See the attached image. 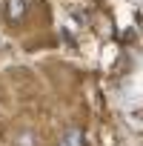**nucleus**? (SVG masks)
Here are the masks:
<instances>
[{
    "instance_id": "nucleus-2",
    "label": "nucleus",
    "mask_w": 143,
    "mask_h": 146,
    "mask_svg": "<svg viewBox=\"0 0 143 146\" xmlns=\"http://www.w3.org/2000/svg\"><path fill=\"white\" fill-rule=\"evenodd\" d=\"M15 146H37V135L32 129H20L15 135Z\"/></svg>"
},
{
    "instance_id": "nucleus-3",
    "label": "nucleus",
    "mask_w": 143,
    "mask_h": 146,
    "mask_svg": "<svg viewBox=\"0 0 143 146\" xmlns=\"http://www.w3.org/2000/svg\"><path fill=\"white\" fill-rule=\"evenodd\" d=\"M57 146H83V135H80V129H69Z\"/></svg>"
},
{
    "instance_id": "nucleus-1",
    "label": "nucleus",
    "mask_w": 143,
    "mask_h": 146,
    "mask_svg": "<svg viewBox=\"0 0 143 146\" xmlns=\"http://www.w3.org/2000/svg\"><path fill=\"white\" fill-rule=\"evenodd\" d=\"M26 9H29L26 0H6V3H3V15H6L9 23H20L26 17Z\"/></svg>"
}]
</instances>
